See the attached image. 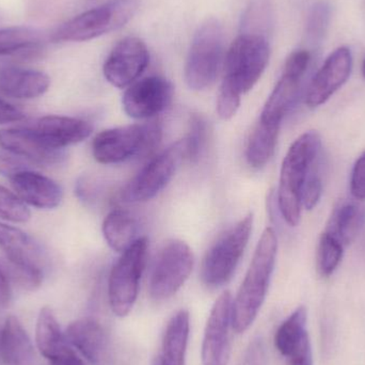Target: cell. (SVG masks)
I'll return each mask as SVG.
<instances>
[{"mask_svg":"<svg viewBox=\"0 0 365 365\" xmlns=\"http://www.w3.org/2000/svg\"><path fill=\"white\" fill-rule=\"evenodd\" d=\"M36 346L51 365L63 361L75 351L62 334L59 323L51 308H43L38 317L36 329Z\"/></svg>","mask_w":365,"mask_h":365,"instance_id":"cell-22","label":"cell"},{"mask_svg":"<svg viewBox=\"0 0 365 365\" xmlns=\"http://www.w3.org/2000/svg\"><path fill=\"white\" fill-rule=\"evenodd\" d=\"M329 6L326 4H319L313 8L308 21V34L313 38L323 36L329 21Z\"/></svg>","mask_w":365,"mask_h":365,"instance_id":"cell-35","label":"cell"},{"mask_svg":"<svg viewBox=\"0 0 365 365\" xmlns=\"http://www.w3.org/2000/svg\"><path fill=\"white\" fill-rule=\"evenodd\" d=\"M150 53L140 38L128 36L120 41L107 57L103 68L105 78L113 87H128L136 83L149 66Z\"/></svg>","mask_w":365,"mask_h":365,"instance_id":"cell-11","label":"cell"},{"mask_svg":"<svg viewBox=\"0 0 365 365\" xmlns=\"http://www.w3.org/2000/svg\"><path fill=\"white\" fill-rule=\"evenodd\" d=\"M11 300V289L4 269L0 268V308H6Z\"/></svg>","mask_w":365,"mask_h":365,"instance_id":"cell-41","label":"cell"},{"mask_svg":"<svg viewBox=\"0 0 365 365\" xmlns=\"http://www.w3.org/2000/svg\"><path fill=\"white\" fill-rule=\"evenodd\" d=\"M51 79L40 71L6 66L0 68V92L19 100H31L48 90Z\"/></svg>","mask_w":365,"mask_h":365,"instance_id":"cell-21","label":"cell"},{"mask_svg":"<svg viewBox=\"0 0 365 365\" xmlns=\"http://www.w3.org/2000/svg\"><path fill=\"white\" fill-rule=\"evenodd\" d=\"M353 56L347 47H339L330 53L322 68L311 81L306 93L309 108H317L325 104L351 76Z\"/></svg>","mask_w":365,"mask_h":365,"instance_id":"cell-14","label":"cell"},{"mask_svg":"<svg viewBox=\"0 0 365 365\" xmlns=\"http://www.w3.org/2000/svg\"><path fill=\"white\" fill-rule=\"evenodd\" d=\"M107 1H111V0H107Z\"/></svg>","mask_w":365,"mask_h":365,"instance_id":"cell-44","label":"cell"},{"mask_svg":"<svg viewBox=\"0 0 365 365\" xmlns=\"http://www.w3.org/2000/svg\"><path fill=\"white\" fill-rule=\"evenodd\" d=\"M30 169H31V164L25 158L6 150H0V175L2 177L10 180L17 173L30 170Z\"/></svg>","mask_w":365,"mask_h":365,"instance_id":"cell-34","label":"cell"},{"mask_svg":"<svg viewBox=\"0 0 365 365\" xmlns=\"http://www.w3.org/2000/svg\"><path fill=\"white\" fill-rule=\"evenodd\" d=\"M351 192L356 200H365V152L354 165L351 177Z\"/></svg>","mask_w":365,"mask_h":365,"instance_id":"cell-37","label":"cell"},{"mask_svg":"<svg viewBox=\"0 0 365 365\" xmlns=\"http://www.w3.org/2000/svg\"><path fill=\"white\" fill-rule=\"evenodd\" d=\"M43 51L42 34L38 30L25 26L0 29V57L34 59Z\"/></svg>","mask_w":365,"mask_h":365,"instance_id":"cell-24","label":"cell"},{"mask_svg":"<svg viewBox=\"0 0 365 365\" xmlns=\"http://www.w3.org/2000/svg\"><path fill=\"white\" fill-rule=\"evenodd\" d=\"M76 195L81 201L91 203V202L96 201L98 189L91 180L81 178L76 184Z\"/></svg>","mask_w":365,"mask_h":365,"instance_id":"cell-39","label":"cell"},{"mask_svg":"<svg viewBox=\"0 0 365 365\" xmlns=\"http://www.w3.org/2000/svg\"><path fill=\"white\" fill-rule=\"evenodd\" d=\"M190 319L187 311L181 310L170 319L163 339L158 365H185L188 344Z\"/></svg>","mask_w":365,"mask_h":365,"instance_id":"cell-26","label":"cell"},{"mask_svg":"<svg viewBox=\"0 0 365 365\" xmlns=\"http://www.w3.org/2000/svg\"><path fill=\"white\" fill-rule=\"evenodd\" d=\"M149 242L141 237L122 253L111 269L108 297L111 310L117 317H126L138 297L139 284L147 264Z\"/></svg>","mask_w":365,"mask_h":365,"instance_id":"cell-8","label":"cell"},{"mask_svg":"<svg viewBox=\"0 0 365 365\" xmlns=\"http://www.w3.org/2000/svg\"><path fill=\"white\" fill-rule=\"evenodd\" d=\"M302 79V77L283 72L264 106L259 120L269 123H282L285 115L299 100Z\"/></svg>","mask_w":365,"mask_h":365,"instance_id":"cell-25","label":"cell"},{"mask_svg":"<svg viewBox=\"0 0 365 365\" xmlns=\"http://www.w3.org/2000/svg\"><path fill=\"white\" fill-rule=\"evenodd\" d=\"M1 328L2 327H0V339H1Z\"/></svg>","mask_w":365,"mask_h":365,"instance_id":"cell-43","label":"cell"},{"mask_svg":"<svg viewBox=\"0 0 365 365\" xmlns=\"http://www.w3.org/2000/svg\"><path fill=\"white\" fill-rule=\"evenodd\" d=\"M0 218L11 222H27L30 210L14 193L0 186Z\"/></svg>","mask_w":365,"mask_h":365,"instance_id":"cell-32","label":"cell"},{"mask_svg":"<svg viewBox=\"0 0 365 365\" xmlns=\"http://www.w3.org/2000/svg\"><path fill=\"white\" fill-rule=\"evenodd\" d=\"M66 339L92 365H105L109 356L108 339L98 322L81 319L66 330Z\"/></svg>","mask_w":365,"mask_h":365,"instance_id":"cell-20","label":"cell"},{"mask_svg":"<svg viewBox=\"0 0 365 365\" xmlns=\"http://www.w3.org/2000/svg\"><path fill=\"white\" fill-rule=\"evenodd\" d=\"M193 255L186 242L170 240L160 249L150 279V295L164 300L175 295L190 276Z\"/></svg>","mask_w":365,"mask_h":365,"instance_id":"cell-10","label":"cell"},{"mask_svg":"<svg viewBox=\"0 0 365 365\" xmlns=\"http://www.w3.org/2000/svg\"><path fill=\"white\" fill-rule=\"evenodd\" d=\"M0 249L10 265L44 272L46 252L32 236L21 230L0 222Z\"/></svg>","mask_w":365,"mask_h":365,"instance_id":"cell-17","label":"cell"},{"mask_svg":"<svg viewBox=\"0 0 365 365\" xmlns=\"http://www.w3.org/2000/svg\"><path fill=\"white\" fill-rule=\"evenodd\" d=\"M0 360L4 365H38L31 340L15 317H9L2 326Z\"/></svg>","mask_w":365,"mask_h":365,"instance_id":"cell-23","label":"cell"},{"mask_svg":"<svg viewBox=\"0 0 365 365\" xmlns=\"http://www.w3.org/2000/svg\"><path fill=\"white\" fill-rule=\"evenodd\" d=\"M136 0H111L86 11L58 27L51 34L53 42H85L119 29L136 14Z\"/></svg>","mask_w":365,"mask_h":365,"instance_id":"cell-6","label":"cell"},{"mask_svg":"<svg viewBox=\"0 0 365 365\" xmlns=\"http://www.w3.org/2000/svg\"><path fill=\"white\" fill-rule=\"evenodd\" d=\"M10 181L21 201L41 210L57 207L63 197V190L57 182L32 169L17 173Z\"/></svg>","mask_w":365,"mask_h":365,"instance_id":"cell-19","label":"cell"},{"mask_svg":"<svg viewBox=\"0 0 365 365\" xmlns=\"http://www.w3.org/2000/svg\"><path fill=\"white\" fill-rule=\"evenodd\" d=\"M206 138H207V124L205 120L201 115H193L191 118L188 135L182 139L186 160L193 164L200 160L205 148Z\"/></svg>","mask_w":365,"mask_h":365,"instance_id":"cell-31","label":"cell"},{"mask_svg":"<svg viewBox=\"0 0 365 365\" xmlns=\"http://www.w3.org/2000/svg\"><path fill=\"white\" fill-rule=\"evenodd\" d=\"M175 88L168 79L150 76L130 86L122 100L124 111L134 119L154 117L170 106Z\"/></svg>","mask_w":365,"mask_h":365,"instance_id":"cell-12","label":"cell"},{"mask_svg":"<svg viewBox=\"0 0 365 365\" xmlns=\"http://www.w3.org/2000/svg\"><path fill=\"white\" fill-rule=\"evenodd\" d=\"M311 62V53L304 49L294 51L287 58L283 72L304 78Z\"/></svg>","mask_w":365,"mask_h":365,"instance_id":"cell-36","label":"cell"},{"mask_svg":"<svg viewBox=\"0 0 365 365\" xmlns=\"http://www.w3.org/2000/svg\"><path fill=\"white\" fill-rule=\"evenodd\" d=\"M160 139L162 128L156 122L109 128L94 138L92 153L100 164H119L153 151Z\"/></svg>","mask_w":365,"mask_h":365,"instance_id":"cell-5","label":"cell"},{"mask_svg":"<svg viewBox=\"0 0 365 365\" xmlns=\"http://www.w3.org/2000/svg\"><path fill=\"white\" fill-rule=\"evenodd\" d=\"M364 225V206L356 202H347L334 210L326 231L336 236L344 247H347L358 237Z\"/></svg>","mask_w":365,"mask_h":365,"instance_id":"cell-29","label":"cell"},{"mask_svg":"<svg viewBox=\"0 0 365 365\" xmlns=\"http://www.w3.org/2000/svg\"><path fill=\"white\" fill-rule=\"evenodd\" d=\"M308 313L304 307L296 309L277 330L274 346L287 365H314L312 345L307 330Z\"/></svg>","mask_w":365,"mask_h":365,"instance_id":"cell-15","label":"cell"},{"mask_svg":"<svg viewBox=\"0 0 365 365\" xmlns=\"http://www.w3.org/2000/svg\"><path fill=\"white\" fill-rule=\"evenodd\" d=\"M0 147L28 162L47 166L61 164L66 158L62 150L49 148L30 126L0 130Z\"/></svg>","mask_w":365,"mask_h":365,"instance_id":"cell-16","label":"cell"},{"mask_svg":"<svg viewBox=\"0 0 365 365\" xmlns=\"http://www.w3.org/2000/svg\"><path fill=\"white\" fill-rule=\"evenodd\" d=\"M362 75H364L365 79V58L364 60V63H362Z\"/></svg>","mask_w":365,"mask_h":365,"instance_id":"cell-42","label":"cell"},{"mask_svg":"<svg viewBox=\"0 0 365 365\" xmlns=\"http://www.w3.org/2000/svg\"><path fill=\"white\" fill-rule=\"evenodd\" d=\"M323 195V181L319 171V162L313 166L304 182L302 192V206L311 210L317 207Z\"/></svg>","mask_w":365,"mask_h":365,"instance_id":"cell-33","label":"cell"},{"mask_svg":"<svg viewBox=\"0 0 365 365\" xmlns=\"http://www.w3.org/2000/svg\"><path fill=\"white\" fill-rule=\"evenodd\" d=\"M252 227L253 216L249 214L210 247L201 268L202 281L207 287H221L232 278L246 250Z\"/></svg>","mask_w":365,"mask_h":365,"instance_id":"cell-7","label":"cell"},{"mask_svg":"<svg viewBox=\"0 0 365 365\" xmlns=\"http://www.w3.org/2000/svg\"><path fill=\"white\" fill-rule=\"evenodd\" d=\"M233 297L229 292L219 296L212 306L202 343L203 365H227L229 357V331L232 325Z\"/></svg>","mask_w":365,"mask_h":365,"instance_id":"cell-13","label":"cell"},{"mask_svg":"<svg viewBox=\"0 0 365 365\" xmlns=\"http://www.w3.org/2000/svg\"><path fill=\"white\" fill-rule=\"evenodd\" d=\"M344 245L329 232L325 231L319 238L317 253V267L323 278L334 274L344 255Z\"/></svg>","mask_w":365,"mask_h":365,"instance_id":"cell-30","label":"cell"},{"mask_svg":"<svg viewBox=\"0 0 365 365\" xmlns=\"http://www.w3.org/2000/svg\"><path fill=\"white\" fill-rule=\"evenodd\" d=\"M270 47L266 36L255 32L240 34L227 51L221 88L242 96L250 91L266 70Z\"/></svg>","mask_w":365,"mask_h":365,"instance_id":"cell-3","label":"cell"},{"mask_svg":"<svg viewBox=\"0 0 365 365\" xmlns=\"http://www.w3.org/2000/svg\"><path fill=\"white\" fill-rule=\"evenodd\" d=\"M182 160H186V152L182 139L154 158L124 187L121 191L122 202L139 203L153 199L173 180Z\"/></svg>","mask_w":365,"mask_h":365,"instance_id":"cell-9","label":"cell"},{"mask_svg":"<svg viewBox=\"0 0 365 365\" xmlns=\"http://www.w3.org/2000/svg\"><path fill=\"white\" fill-rule=\"evenodd\" d=\"M281 124L259 120L249 137L246 158L252 168L261 169L269 163L276 151Z\"/></svg>","mask_w":365,"mask_h":365,"instance_id":"cell-28","label":"cell"},{"mask_svg":"<svg viewBox=\"0 0 365 365\" xmlns=\"http://www.w3.org/2000/svg\"><path fill=\"white\" fill-rule=\"evenodd\" d=\"M265 351L261 339H255L249 344L248 349L245 351L244 357L238 365H264Z\"/></svg>","mask_w":365,"mask_h":365,"instance_id":"cell-38","label":"cell"},{"mask_svg":"<svg viewBox=\"0 0 365 365\" xmlns=\"http://www.w3.org/2000/svg\"><path fill=\"white\" fill-rule=\"evenodd\" d=\"M138 232V221L128 210H113L103 222L105 240L115 252L123 253L130 248L139 240Z\"/></svg>","mask_w":365,"mask_h":365,"instance_id":"cell-27","label":"cell"},{"mask_svg":"<svg viewBox=\"0 0 365 365\" xmlns=\"http://www.w3.org/2000/svg\"><path fill=\"white\" fill-rule=\"evenodd\" d=\"M225 60V32L217 19H207L193 36L185 64V81L201 91L216 81Z\"/></svg>","mask_w":365,"mask_h":365,"instance_id":"cell-4","label":"cell"},{"mask_svg":"<svg viewBox=\"0 0 365 365\" xmlns=\"http://www.w3.org/2000/svg\"><path fill=\"white\" fill-rule=\"evenodd\" d=\"M322 139L310 130L298 137L289 148L281 167L278 204L287 225L296 227L302 217V192L311 169L319 162Z\"/></svg>","mask_w":365,"mask_h":365,"instance_id":"cell-2","label":"cell"},{"mask_svg":"<svg viewBox=\"0 0 365 365\" xmlns=\"http://www.w3.org/2000/svg\"><path fill=\"white\" fill-rule=\"evenodd\" d=\"M43 143L55 150L76 145L92 134L93 126L85 120L61 115H46L30 126Z\"/></svg>","mask_w":365,"mask_h":365,"instance_id":"cell-18","label":"cell"},{"mask_svg":"<svg viewBox=\"0 0 365 365\" xmlns=\"http://www.w3.org/2000/svg\"><path fill=\"white\" fill-rule=\"evenodd\" d=\"M277 253L276 232L267 227L262 234L242 287L233 299L232 327L237 334L250 328L265 302L276 265Z\"/></svg>","mask_w":365,"mask_h":365,"instance_id":"cell-1","label":"cell"},{"mask_svg":"<svg viewBox=\"0 0 365 365\" xmlns=\"http://www.w3.org/2000/svg\"><path fill=\"white\" fill-rule=\"evenodd\" d=\"M25 118L23 111L0 98V124L21 121Z\"/></svg>","mask_w":365,"mask_h":365,"instance_id":"cell-40","label":"cell"}]
</instances>
